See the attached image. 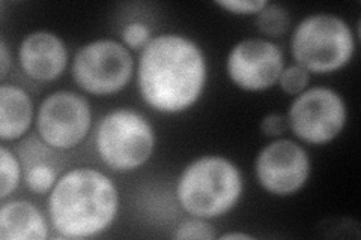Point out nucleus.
I'll return each mask as SVG.
<instances>
[{"label":"nucleus","mask_w":361,"mask_h":240,"mask_svg":"<svg viewBox=\"0 0 361 240\" xmlns=\"http://www.w3.org/2000/svg\"><path fill=\"white\" fill-rule=\"evenodd\" d=\"M173 237L176 240H214L217 239V233L211 221L191 216L175 228Z\"/></svg>","instance_id":"6ab92c4d"},{"label":"nucleus","mask_w":361,"mask_h":240,"mask_svg":"<svg viewBox=\"0 0 361 240\" xmlns=\"http://www.w3.org/2000/svg\"><path fill=\"white\" fill-rule=\"evenodd\" d=\"M289 49L293 63L312 75H329L351 63L357 50V35L341 15L314 13L292 29Z\"/></svg>","instance_id":"20e7f679"},{"label":"nucleus","mask_w":361,"mask_h":240,"mask_svg":"<svg viewBox=\"0 0 361 240\" xmlns=\"http://www.w3.org/2000/svg\"><path fill=\"white\" fill-rule=\"evenodd\" d=\"M25 168L18 155L5 143L0 146V200H8L18 189Z\"/></svg>","instance_id":"2eb2a0df"},{"label":"nucleus","mask_w":361,"mask_h":240,"mask_svg":"<svg viewBox=\"0 0 361 240\" xmlns=\"http://www.w3.org/2000/svg\"><path fill=\"white\" fill-rule=\"evenodd\" d=\"M292 18L289 11L280 4L268 5L256 15V26L264 38L274 41L277 38H283L290 30Z\"/></svg>","instance_id":"4468645a"},{"label":"nucleus","mask_w":361,"mask_h":240,"mask_svg":"<svg viewBox=\"0 0 361 240\" xmlns=\"http://www.w3.org/2000/svg\"><path fill=\"white\" fill-rule=\"evenodd\" d=\"M121 210L119 188L94 167L66 170L47 198L50 227L61 239L98 237L115 224Z\"/></svg>","instance_id":"f03ea898"},{"label":"nucleus","mask_w":361,"mask_h":240,"mask_svg":"<svg viewBox=\"0 0 361 240\" xmlns=\"http://www.w3.org/2000/svg\"><path fill=\"white\" fill-rule=\"evenodd\" d=\"M285 66L283 50L267 38L241 39L226 57V74L244 92H265L274 87Z\"/></svg>","instance_id":"9d476101"},{"label":"nucleus","mask_w":361,"mask_h":240,"mask_svg":"<svg viewBox=\"0 0 361 240\" xmlns=\"http://www.w3.org/2000/svg\"><path fill=\"white\" fill-rule=\"evenodd\" d=\"M134 75L133 53L118 39H92L82 45L73 57L71 77L87 95H116L128 87Z\"/></svg>","instance_id":"423d86ee"},{"label":"nucleus","mask_w":361,"mask_h":240,"mask_svg":"<svg viewBox=\"0 0 361 240\" xmlns=\"http://www.w3.org/2000/svg\"><path fill=\"white\" fill-rule=\"evenodd\" d=\"M216 5L233 15H257L268 0H217Z\"/></svg>","instance_id":"aec40b11"},{"label":"nucleus","mask_w":361,"mask_h":240,"mask_svg":"<svg viewBox=\"0 0 361 240\" xmlns=\"http://www.w3.org/2000/svg\"><path fill=\"white\" fill-rule=\"evenodd\" d=\"M310 80L312 74L307 70H304L302 66L297 63H292L283 68L277 84L288 96L293 98L302 94L307 87H310Z\"/></svg>","instance_id":"a211bd4d"},{"label":"nucleus","mask_w":361,"mask_h":240,"mask_svg":"<svg viewBox=\"0 0 361 240\" xmlns=\"http://www.w3.org/2000/svg\"><path fill=\"white\" fill-rule=\"evenodd\" d=\"M35 106L25 87L14 83L0 86V140L17 141L30 131L35 122Z\"/></svg>","instance_id":"ddd939ff"},{"label":"nucleus","mask_w":361,"mask_h":240,"mask_svg":"<svg viewBox=\"0 0 361 240\" xmlns=\"http://www.w3.org/2000/svg\"><path fill=\"white\" fill-rule=\"evenodd\" d=\"M259 128H261V132L265 137H269V139L274 140L283 137L289 131V125L286 116H283V114L269 113L262 118Z\"/></svg>","instance_id":"412c9836"},{"label":"nucleus","mask_w":361,"mask_h":240,"mask_svg":"<svg viewBox=\"0 0 361 240\" xmlns=\"http://www.w3.org/2000/svg\"><path fill=\"white\" fill-rule=\"evenodd\" d=\"M50 221L37 204L13 198L2 201L0 208V239L45 240L50 236Z\"/></svg>","instance_id":"f8f14e48"},{"label":"nucleus","mask_w":361,"mask_h":240,"mask_svg":"<svg viewBox=\"0 0 361 240\" xmlns=\"http://www.w3.org/2000/svg\"><path fill=\"white\" fill-rule=\"evenodd\" d=\"M13 68V54L9 51L5 38L0 39V78L5 80Z\"/></svg>","instance_id":"4be33fe9"},{"label":"nucleus","mask_w":361,"mask_h":240,"mask_svg":"<svg viewBox=\"0 0 361 240\" xmlns=\"http://www.w3.org/2000/svg\"><path fill=\"white\" fill-rule=\"evenodd\" d=\"M220 240H253L255 236L244 233V232H228V233H223L221 236H217Z\"/></svg>","instance_id":"5701e85b"},{"label":"nucleus","mask_w":361,"mask_h":240,"mask_svg":"<svg viewBox=\"0 0 361 240\" xmlns=\"http://www.w3.org/2000/svg\"><path fill=\"white\" fill-rule=\"evenodd\" d=\"M59 170L47 159H38L25 167L26 187L38 196L49 194L59 179Z\"/></svg>","instance_id":"dca6fc26"},{"label":"nucleus","mask_w":361,"mask_h":240,"mask_svg":"<svg viewBox=\"0 0 361 240\" xmlns=\"http://www.w3.org/2000/svg\"><path fill=\"white\" fill-rule=\"evenodd\" d=\"M95 151L109 170L133 173L151 161L157 132L143 113L121 107L106 113L95 130Z\"/></svg>","instance_id":"39448f33"},{"label":"nucleus","mask_w":361,"mask_h":240,"mask_svg":"<svg viewBox=\"0 0 361 240\" xmlns=\"http://www.w3.org/2000/svg\"><path fill=\"white\" fill-rule=\"evenodd\" d=\"M255 176L259 187L274 197H292L301 192L312 176V159L300 141L271 140L255 158Z\"/></svg>","instance_id":"1a4fd4ad"},{"label":"nucleus","mask_w":361,"mask_h":240,"mask_svg":"<svg viewBox=\"0 0 361 240\" xmlns=\"http://www.w3.org/2000/svg\"><path fill=\"white\" fill-rule=\"evenodd\" d=\"M155 35L151 26L146 21L133 20L126 23L121 29V42L126 45L130 51H142Z\"/></svg>","instance_id":"f3484780"},{"label":"nucleus","mask_w":361,"mask_h":240,"mask_svg":"<svg viewBox=\"0 0 361 240\" xmlns=\"http://www.w3.org/2000/svg\"><path fill=\"white\" fill-rule=\"evenodd\" d=\"M244 176L232 159L202 155L180 171L175 197L187 215L212 221L231 213L243 198Z\"/></svg>","instance_id":"7ed1b4c3"},{"label":"nucleus","mask_w":361,"mask_h":240,"mask_svg":"<svg viewBox=\"0 0 361 240\" xmlns=\"http://www.w3.org/2000/svg\"><path fill=\"white\" fill-rule=\"evenodd\" d=\"M348 106L341 92L329 86H310L293 96L286 113L289 131L300 143L325 146L342 135Z\"/></svg>","instance_id":"0eeeda50"},{"label":"nucleus","mask_w":361,"mask_h":240,"mask_svg":"<svg viewBox=\"0 0 361 240\" xmlns=\"http://www.w3.org/2000/svg\"><path fill=\"white\" fill-rule=\"evenodd\" d=\"M17 62L21 72L32 82L51 83L66 71L70 51L58 33L33 30L20 41Z\"/></svg>","instance_id":"9b49d317"},{"label":"nucleus","mask_w":361,"mask_h":240,"mask_svg":"<svg viewBox=\"0 0 361 240\" xmlns=\"http://www.w3.org/2000/svg\"><path fill=\"white\" fill-rule=\"evenodd\" d=\"M207 83V54L195 39L183 33H158L135 62V84L142 101L166 116L193 108Z\"/></svg>","instance_id":"f257e3e1"},{"label":"nucleus","mask_w":361,"mask_h":240,"mask_svg":"<svg viewBox=\"0 0 361 240\" xmlns=\"http://www.w3.org/2000/svg\"><path fill=\"white\" fill-rule=\"evenodd\" d=\"M92 125V106L85 95L74 90H54L39 102L37 110L38 139L50 151H73L87 139Z\"/></svg>","instance_id":"6e6552de"}]
</instances>
